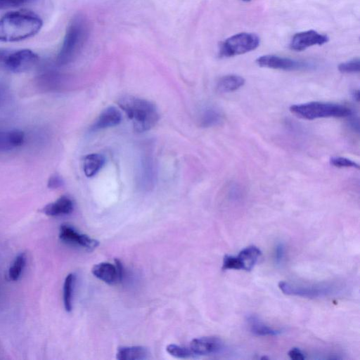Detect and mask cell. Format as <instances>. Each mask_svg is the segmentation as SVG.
Listing matches in <instances>:
<instances>
[{"label":"cell","mask_w":360,"mask_h":360,"mask_svg":"<svg viewBox=\"0 0 360 360\" xmlns=\"http://www.w3.org/2000/svg\"><path fill=\"white\" fill-rule=\"evenodd\" d=\"M75 283V275L73 274H69L63 283V304L65 309L70 312L72 309V294L73 288Z\"/></svg>","instance_id":"24"},{"label":"cell","mask_w":360,"mask_h":360,"mask_svg":"<svg viewBox=\"0 0 360 360\" xmlns=\"http://www.w3.org/2000/svg\"><path fill=\"white\" fill-rule=\"evenodd\" d=\"M104 158L97 153L87 155L83 160V169L88 177L94 176L103 167Z\"/></svg>","instance_id":"21"},{"label":"cell","mask_w":360,"mask_h":360,"mask_svg":"<svg viewBox=\"0 0 360 360\" xmlns=\"http://www.w3.org/2000/svg\"><path fill=\"white\" fill-rule=\"evenodd\" d=\"M30 0H0V9L16 8L27 4Z\"/></svg>","instance_id":"29"},{"label":"cell","mask_w":360,"mask_h":360,"mask_svg":"<svg viewBox=\"0 0 360 360\" xmlns=\"http://www.w3.org/2000/svg\"><path fill=\"white\" fill-rule=\"evenodd\" d=\"M279 289L285 295L307 298H321L335 295L342 291V285L336 282L294 283H278Z\"/></svg>","instance_id":"5"},{"label":"cell","mask_w":360,"mask_h":360,"mask_svg":"<svg viewBox=\"0 0 360 360\" xmlns=\"http://www.w3.org/2000/svg\"><path fill=\"white\" fill-rule=\"evenodd\" d=\"M330 163L334 167H352L359 169V165L356 162L344 157H333L330 159Z\"/></svg>","instance_id":"27"},{"label":"cell","mask_w":360,"mask_h":360,"mask_svg":"<svg viewBox=\"0 0 360 360\" xmlns=\"http://www.w3.org/2000/svg\"><path fill=\"white\" fill-rule=\"evenodd\" d=\"M148 351L143 346L120 347L116 358L119 360H142L148 358Z\"/></svg>","instance_id":"19"},{"label":"cell","mask_w":360,"mask_h":360,"mask_svg":"<svg viewBox=\"0 0 360 360\" xmlns=\"http://www.w3.org/2000/svg\"><path fill=\"white\" fill-rule=\"evenodd\" d=\"M259 42V37L256 34L238 33L220 44L219 56L221 58H228L244 54L257 49Z\"/></svg>","instance_id":"7"},{"label":"cell","mask_w":360,"mask_h":360,"mask_svg":"<svg viewBox=\"0 0 360 360\" xmlns=\"http://www.w3.org/2000/svg\"><path fill=\"white\" fill-rule=\"evenodd\" d=\"M328 40L327 35L311 30L296 33L292 37L289 47L291 50L302 51L314 45H323Z\"/></svg>","instance_id":"10"},{"label":"cell","mask_w":360,"mask_h":360,"mask_svg":"<svg viewBox=\"0 0 360 360\" xmlns=\"http://www.w3.org/2000/svg\"><path fill=\"white\" fill-rule=\"evenodd\" d=\"M288 356L291 359L304 360L306 359L304 354L297 347H293L288 352Z\"/></svg>","instance_id":"32"},{"label":"cell","mask_w":360,"mask_h":360,"mask_svg":"<svg viewBox=\"0 0 360 360\" xmlns=\"http://www.w3.org/2000/svg\"><path fill=\"white\" fill-rule=\"evenodd\" d=\"M118 105L131 120L134 129L138 132L150 130L159 119L158 110L151 102L133 96H124Z\"/></svg>","instance_id":"3"},{"label":"cell","mask_w":360,"mask_h":360,"mask_svg":"<svg viewBox=\"0 0 360 360\" xmlns=\"http://www.w3.org/2000/svg\"><path fill=\"white\" fill-rule=\"evenodd\" d=\"M261 254V250L255 245H250L243 249L237 256L242 264L243 270L251 271Z\"/></svg>","instance_id":"18"},{"label":"cell","mask_w":360,"mask_h":360,"mask_svg":"<svg viewBox=\"0 0 360 360\" xmlns=\"http://www.w3.org/2000/svg\"><path fill=\"white\" fill-rule=\"evenodd\" d=\"M166 350L170 355L176 358L186 359L193 356L188 347L171 344L167 347Z\"/></svg>","instance_id":"25"},{"label":"cell","mask_w":360,"mask_h":360,"mask_svg":"<svg viewBox=\"0 0 360 360\" xmlns=\"http://www.w3.org/2000/svg\"><path fill=\"white\" fill-rule=\"evenodd\" d=\"M256 63L262 68L285 71L311 69L314 65L310 62L292 59L276 55H264L256 59Z\"/></svg>","instance_id":"8"},{"label":"cell","mask_w":360,"mask_h":360,"mask_svg":"<svg viewBox=\"0 0 360 360\" xmlns=\"http://www.w3.org/2000/svg\"><path fill=\"white\" fill-rule=\"evenodd\" d=\"M245 79L237 75H227L221 77L217 83V89L221 93L235 91L245 84Z\"/></svg>","instance_id":"16"},{"label":"cell","mask_w":360,"mask_h":360,"mask_svg":"<svg viewBox=\"0 0 360 360\" xmlns=\"http://www.w3.org/2000/svg\"><path fill=\"white\" fill-rule=\"evenodd\" d=\"M223 120L221 111L212 106L206 107L200 115V125L202 127H211L219 125Z\"/></svg>","instance_id":"20"},{"label":"cell","mask_w":360,"mask_h":360,"mask_svg":"<svg viewBox=\"0 0 360 360\" xmlns=\"http://www.w3.org/2000/svg\"><path fill=\"white\" fill-rule=\"evenodd\" d=\"M43 22L31 11H18L5 14L0 18V41H18L35 35Z\"/></svg>","instance_id":"1"},{"label":"cell","mask_w":360,"mask_h":360,"mask_svg":"<svg viewBox=\"0 0 360 360\" xmlns=\"http://www.w3.org/2000/svg\"><path fill=\"white\" fill-rule=\"evenodd\" d=\"M90 32L89 22L82 14L74 16L66 29L62 45L56 58L59 66L72 63L85 46Z\"/></svg>","instance_id":"2"},{"label":"cell","mask_w":360,"mask_h":360,"mask_svg":"<svg viewBox=\"0 0 360 360\" xmlns=\"http://www.w3.org/2000/svg\"><path fill=\"white\" fill-rule=\"evenodd\" d=\"M73 209L72 200L69 197L63 195L44 206L41 212L49 217H58L70 214Z\"/></svg>","instance_id":"14"},{"label":"cell","mask_w":360,"mask_h":360,"mask_svg":"<svg viewBox=\"0 0 360 360\" xmlns=\"http://www.w3.org/2000/svg\"><path fill=\"white\" fill-rule=\"evenodd\" d=\"M338 68L340 72L344 74L359 72L360 69V60L359 58L352 59L340 63Z\"/></svg>","instance_id":"26"},{"label":"cell","mask_w":360,"mask_h":360,"mask_svg":"<svg viewBox=\"0 0 360 360\" xmlns=\"http://www.w3.org/2000/svg\"><path fill=\"white\" fill-rule=\"evenodd\" d=\"M285 245L280 242L276 244L274 249V259L276 264H281L285 257Z\"/></svg>","instance_id":"30"},{"label":"cell","mask_w":360,"mask_h":360,"mask_svg":"<svg viewBox=\"0 0 360 360\" xmlns=\"http://www.w3.org/2000/svg\"><path fill=\"white\" fill-rule=\"evenodd\" d=\"M25 139V133L20 129L0 131V153L17 149L23 145Z\"/></svg>","instance_id":"13"},{"label":"cell","mask_w":360,"mask_h":360,"mask_svg":"<svg viewBox=\"0 0 360 360\" xmlns=\"http://www.w3.org/2000/svg\"><path fill=\"white\" fill-rule=\"evenodd\" d=\"M290 111L295 116L307 120L326 117H345L352 114V110L343 105L313 101L292 105Z\"/></svg>","instance_id":"4"},{"label":"cell","mask_w":360,"mask_h":360,"mask_svg":"<svg viewBox=\"0 0 360 360\" xmlns=\"http://www.w3.org/2000/svg\"><path fill=\"white\" fill-rule=\"evenodd\" d=\"M188 347L193 356L210 355L219 352L223 347V342L217 337H202L193 339Z\"/></svg>","instance_id":"12"},{"label":"cell","mask_w":360,"mask_h":360,"mask_svg":"<svg viewBox=\"0 0 360 360\" xmlns=\"http://www.w3.org/2000/svg\"><path fill=\"white\" fill-rule=\"evenodd\" d=\"M121 114L115 107L105 108L98 117L91 127L93 130H99L113 127L121 122Z\"/></svg>","instance_id":"15"},{"label":"cell","mask_w":360,"mask_h":360,"mask_svg":"<svg viewBox=\"0 0 360 360\" xmlns=\"http://www.w3.org/2000/svg\"><path fill=\"white\" fill-rule=\"evenodd\" d=\"M7 89L4 83L0 81V104L4 102L7 97Z\"/></svg>","instance_id":"33"},{"label":"cell","mask_w":360,"mask_h":360,"mask_svg":"<svg viewBox=\"0 0 360 360\" xmlns=\"http://www.w3.org/2000/svg\"><path fill=\"white\" fill-rule=\"evenodd\" d=\"M39 60L38 55L30 49H0V67L11 72H27L34 68Z\"/></svg>","instance_id":"6"},{"label":"cell","mask_w":360,"mask_h":360,"mask_svg":"<svg viewBox=\"0 0 360 360\" xmlns=\"http://www.w3.org/2000/svg\"><path fill=\"white\" fill-rule=\"evenodd\" d=\"M63 184V179L58 174H53L49 179L47 186L51 189H56Z\"/></svg>","instance_id":"31"},{"label":"cell","mask_w":360,"mask_h":360,"mask_svg":"<svg viewBox=\"0 0 360 360\" xmlns=\"http://www.w3.org/2000/svg\"><path fill=\"white\" fill-rule=\"evenodd\" d=\"M353 98L359 102V90H354L352 93Z\"/></svg>","instance_id":"34"},{"label":"cell","mask_w":360,"mask_h":360,"mask_svg":"<svg viewBox=\"0 0 360 360\" xmlns=\"http://www.w3.org/2000/svg\"><path fill=\"white\" fill-rule=\"evenodd\" d=\"M115 265L109 262H101L92 268V274L103 282L112 285L120 282L123 278L124 269L121 262L115 260Z\"/></svg>","instance_id":"11"},{"label":"cell","mask_w":360,"mask_h":360,"mask_svg":"<svg viewBox=\"0 0 360 360\" xmlns=\"http://www.w3.org/2000/svg\"><path fill=\"white\" fill-rule=\"evenodd\" d=\"M61 82V75L54 70H48V71L44 72L38 77L39 86L48 90L59 88Z\"/></svg>","instance_id":"22"},{"label":"cell","mask_w":360,"mask_h":360,"mask_svg":"<svg viewBox=\"0 0 360 360\" xmlns=\"http://www.w3.org/2000/svg\"><path fill=\"white\" fill-rule=\"evenodd\" d=\"M59 238L63 243L92 250L98 245V241L89 236L79 233L70 224H62L59 229Z\"/></svg>","instance_id":"9"},{"label":"cell","mask_w":360,"mask_h":360,"mask_svg":"<svg viewBox=\"0 0 360 360\" xmlns=\"http://www.w3.org/2000/svg\"><path fill=\"white\" fill-rule=\"evenodd\" d=\"M222 269L243 270V266L238 257L226 255L223 259Z\"/></svg>","instance_id":"28"},{"label":"cell","mask_w":360,"mask_h":360,"mask_svg":"<svg viewBox=\"0 0 360 360\" xmlns=\"http://www.w3.org/2000/svg\"><path fill=\"white\" fill-rule=\"evenodd\" d=\"M250 331L258 336H275L281 333V330L273 328L263 323L257 316L247 317Z\"/></svg>","instance_id":"17"},{"label":"cell","mask_w":360,"mask_h":360,"mask_svg":"<svg viewBox=\"0 0 360 360\" xmlns=\"http://www.w3.org/2000/svg\"><path fill=\"white\" fill-rule=\"evenodd\" d=\"M243 1H250L251 0H243Z\"/></svg>","instance_id":"35"},{"label":"cell","mask_w":360,"mask_h":360,"mask_svg":"<svg viewBox=\"0 0 360 360\" xmlns=\"http://www.w3.org/2000/svg\"><path fill=\"white\" fill-rule=\"evenodd\" d=\"M26 262L27 257L25 252H21L15 257L8 269V276L11 281H16L20 278L25 269Z\"/></svg>","instance_id":"23"}]
</instances>
